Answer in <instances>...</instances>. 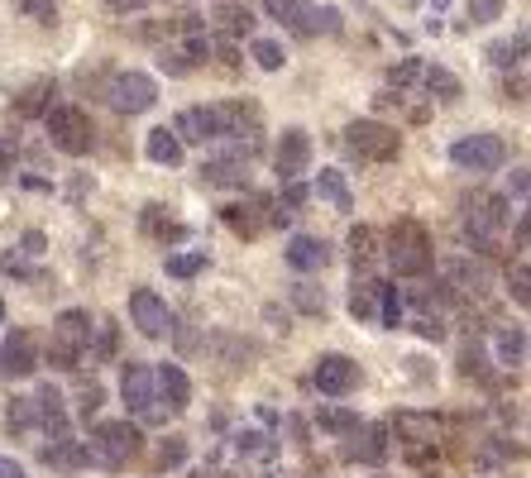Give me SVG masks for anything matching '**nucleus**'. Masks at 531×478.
Returning a JSON list of instances; mask_svg holds the SVG:
<instances>
[{"label": "nucleus", "instance_id": "nucleus-23", "mask_svg": "<svg viewBox=\"0 0 531 478\" xmlns=\"http://www.w3.org/2000/svg\"><path fill=\"white\" fill-rule=\"evenodd\" d=\"M48 469H63V474H77V469H87V445L82 440H58V445H44V455H39Z\"/></svg>", "mask_w": 531, "mask_h": 478}, {"label": "nucleus", "instance_id": "nucleus-46", "mask_svg": "<svg viewBox=\"0 0 531 478\" xmlns=\"http://www.w3.org/2000/svg\"><path fill=\"white\" fill-rule=\"evenodd\" d=\"M15 158H20V139H15V134H5V130H0V177H10V173H15Z\"/></svg>", "mask_w": 531, "mask_h": 478}, {"label": "nucleus", "instance_id": "nucleus-51", "mask_svg": "<svg viewBox=\"0 0 531 478\" xmlns=\"http://www.w3.org/2000/svg\"><path fill=\"white\" fill-rule=\"evenodd\" d=\"M0 478H24V464L10 455H0Z\"/></svg>", "mask_w": 531, "mask_h": 478}, {"label": "nucleus", "instance_id": "nucleus-50", "mask_svg": "<svg viewBox=\"0 0 531 478\" xmlns=\"http://www.w3.org/2000/svg\"><path fill=\"white\" fill-rule=\"evenodd\" d=\"M24 254H29V259H39V254H44V235H39V230H29V235H24V244H20Z\"/></svg>", "mask_w": 531, "mask_h": 478}, {"label": "nucleus", "instance_id": "nucleus-27", "mask_svg": "<svg viewBox=\"0 0 531 478\" xmlns=\"http://www.w3.org/2000/svg\"><path fill=\"white\" fill-rule=\"evenodd\" d=\"M378 287L374 278H354V292H350V316L354 321H378Z\"/></svg>", "mask_w": 531, "mask_h": 478}, {"label": "nucleus", "instance_id": "nucleus-11", "mask_svg": "<svg viewBox=\"0 0 531 478\" xmlns=\"http://www.w3.org/2000/svg\"><path fill=\"white\" fill-rule=\"evenodd\" d=\"M130 321L139 326L144 340H163V335L173 330V311H168V302L158 297L154 287H134L130 292Z\"/></svg>", "mask_w": 531, "mask_h": 478}, {"label": "nucleus", "instance_id": "nucleus-52", "mask_svg": "<svg viewBox=\"0 0 531 478\" xmlns=\"http://www.w3.org/2000/svg\"><path fill=\"white\" fill-rule=\"evenodd\" d=\"M106 5H111L115 15H130V10H144L149 0H106Z\"/></svg>", "mask_w": 531, "mask_h": 478}, {"label": "nucleus", "instance_id": "nucleus-18", "mask_svg": "<svg viewBox=\"0 0 531 478\" xmlns=\"http://www.w3.org/2000/svg\"><path fill=\"white\" fill-rule=\"evenodd\" d=\"M173 134L182 144H211V139H221V130H216V106H187L173 120Z\"/></svg>", "mask_w": 531, "mask_h": 478}, {"label": "nucleus", "instance_id": "nucleus-29", "mask_svg": "<svg viewBox=\"0 0 531 478\" xmlns=\"http://www.w3.org/2000/svg\"><path fill=\"white\" fill-rule=\"evenodd\" d=\"M316 426H321L326 435H350V431H359L364 421H359V412H350V407L331 402V407H321V412H316Z\"/></svg>", "mask_w": 531, "mask_h": 478}, {"label": "nucleus", "instance_id": "nucleus-45", "mask_svg": "<svg viewBox=\"0 0 531 478\" xmlns=\"http://www.w3.org/2000/svg\"><path fill=\"white\" fill-rule=\"evenodd\" d=\"M235 440H240V450H249V455H259V459H268L273 450H278V445H273L264 431H240Z\"/></svg>", "mask_w": 531, "mask_h": 478}, {"label": "nucleus", "instance_id": "nucleus-3", "mask_svg": "<svg viewBox=\"0 0 531 478\" xmlns=\"http://www.w3.org/2000/svg\"><path fill=\"white\" fill-rule=\"evenodd\" d=\"M139 440H144V435H139L134 421H106V426H96L87 440V464L120 474V469L139 455Z\"/></svg>", "mask_w": 531, "mask_h": 478}, {"label": "nucleus", "instance_id": "nucleus-55", "mask_svg": "<svg viewBox=\"0 0 531 478\" xmlns=\"http://www.w3.org/2000/svg\"><path fill=\"white\" fill-rule=\"evenodd\" d=\"M431 5H436V10H445V5H450V0H431Z\"/></svg>", "mask_w": 531, "mask_h": 478}, {"label": "nucleus", "instance_id": "nucleus-41", "mask_svg": "<svg viewBox=\"0 0 531 478\" xmlns=\"http://www.w3.org/2000/svg\"><path fill=\"white\" fill-rule=\"evenodd\" d=\"M144 225H149L154 235H163V239H182V235H187L177 220H168V225H163V206H144Z\"/></svg>", "mask_w": 531, "mask_h": 478}, {"label": "nucleus", "instance_id": "nucleus-48", "mask_svg": "<svg viewBox=\"0 0 531 478\" xmlns=\"http://www.w3.org/2000/svg\"><path fill=\"white\" fill-rule=\"evenodd\" d=\"M307 196H311V187H302V182H283V206H278V211H288V216H292Z\"/></svg>", "mask_w": 531, "mask_h": 478}, {"label": "nucleus", "instance_id": "nucleus-28", "mask_svg": "<svg viewBox=\"0 0 531 478\" xmlns=\"http://www.w3.org/2000/svg\"><path fill=\"white\" fill-rule=\"evenodd\" d=\"M421 87L431 91L436 101H460V96H465L460 77H455V72H445V67H421Z\"/></svg>", "mask_w": 531, "mask_h": 478}, {"label": "nucleus", "instance_id": "nucleus-2", "mask_svg": "<svg viewBox=\"0 0 531 478\" xmlns=\"http://www.w3.org/2000/svg\"><path fill=\"white\" fill-rule=\"evenodd\" d=\"M264 15L278 20L283 29H292L297 39H311V34H340V10L335 5H311V0H264Z\"/></svg>", "mask_w": 531, "mask_h": 478}, {"label": "nucleus", "instance_id": "nucleus-56", "mask_svg": "<svg viewBox=\"0 0 531 478\" xmlns=\"http://www.w3.org/2000/svg\"><path fill=\"white\" fill-rule=\"evenodd\" d=\"M0 326H5V302H0Z\"/></svg>", "mask_w": 531, "mask_h": 478}, {"label": "nucleus", "instance_id": "nucleus-12", "mask_svg": "<svg viewBox=\"0 0 531 478\" xmlns=\"http://www.w3.org/2000/svg\"><path fill=\"white\" fill-rule=\"evenodd\" d=\"M307 168H311V134L302 125H292V130H283L278 149H273V173H278V182H302Z\"/></svg>", "mask_w": 531, "mask_h": 478}, {"label": "nucleus", "instance_id": "nucleus-20", "mask_svg": "<svg viewBox=\"0 0 531 478\" xmlns=\"http://www.w3.org/2000/svg\"><path fill=\"white\" fill-rule=\"evenodd\" d=\"M201 182L206 187H249V163L244 158H211V163H201Z\"/></svg>", "mask_w": 531, "mask_h": 478}, {"label": "nucleus", "instance_id": "nucleus-42", "mask_svg": "<svg viewBox=\"0 0 531 478\" xmlns=\"http://www.w3.org/2000/svg\"><path fill=\"white\" fill-rule=\"evenodd\" d=\"M187 459V440L182 435H168L163 445H158V469H177Z\"/></svg>", "mask_w": 531, "mask_h": 478}, {"label": "nucleus", "instance_id": "nucleus-39", "mask_svg": "<svg viewBox=\"0 0 531 478\" xmlns=\"http://www.w3.org/2000/svg\"><path fill=\"white\" fill-rule=\"evenodd\" d=\"M20 15H29L34 24H53L58 20V0H15Z\"/></svg>", "mask_w": 531, "mask_h": 478}, {"label": "nucleus", "instance_id": "nucleus-15", "mask_svg": "<svg viewBox=\"0 0 531 478\" xmlns=\"http://www.w3.org/2000/svg\"><path fill=\"white\" fill-rule=\"evenodd\" d=\"M388 426H378V421H369V426H359V431H350V440H345V459L350 464H369V469H378L383 459H388V450H393V440H388Z\"/></svg>", "mask_w": 531, "mask_h": 478}, {"label": "nucleus", "instance_id": "nucleus-30", "mask_svg": "<svg viewBox=\"0 0 531 478\" xmlns=\"http://www.w3.org/2000/svg\"><path fill=\"white\" fill-rule=\"evenodd\" d=\"M254 211H259V201H254V206H240V201H230V206H225V211H221V220H225V225H230V230H235V235L254 239V235H259V230H264V220L254 216Z\"/></svg>", "mask_w": 531, "mask_h": 478}, {"label": "nucleus", "instance_id": "nucleus-43", "mask_svg": "<svg viewBox=\"0 0 531 478\" xmlns=\"http://www.w3.org/2000/svg\"><path fill=\"white\" fill-rule=\"evenodd\" d=\"M158 63H163V72H168V77H187V72H192V63H187V53H182L177 44H168V48H163V53H158Z\"/></svg>", "mask_w": 531, "mask_h": 478}, {"label": "nucleus", "instance_id": "nucleus-33", "mask_svg": "<svg viewBox=\"0 0 531 478\" xmlns=\"http://www.w3.org/2000/svg\"><path fill=\"white\" fill-rule=\"evenodd\" d=\"M402 316H407V306H402L398 287H378V321H383L388 330H398Z\"/></svg>", "mask_w": 531, "mask_h": 478}, {"label": "nucleus", "instance_id": "nucleus-7", "mask_svg": "<svg viewBox=\"0 0 531 478\" xmlns=\"http://www.w3.org/2000/svg\"><path fill=\"white\" fill-rule=\"evenodd\" d=\"M120 392H125V407H130L144 426H158V421L168 416V407H163V397H158V383H154V369H149V364L130 359V364H125V373H120Z\"/></svg>", "mask_w": 531, "mask_h": 478}, {"label": "nucleus", "instance_id": "nucleus-21", "mask_svg": "<svg viewBox=\"0 0 531 478\" xmlns=\"http://www.w3.org/2000/svg\"><path fill=\"white\" fill-rule=\"evenodd\" d=\"M311 192L321 196V201H331L335 211H354L350 182H345V173H340V168H321V173H316V187H311Z\"/></svg>", "mask_w": 531, "mask_h": 478}, {"label": "nucleus", "instance_id": "nucleus-6", "mask_svg": "<svg viewBox=\"0 0 531 478\" xmlns=\"http://www.w3.org/2000/svg\"><path fill=\"white\" fill-rule=\"evenodd\" d=\"M345 149L359 158V163H393L402 153V134L383 120H350L345 125Z\"/></svg>", "mask_w": 531, "mask_h": 478}, {"label": "nucleus", "instance_id": "nucleus-13", "mask_svg": "<svg viewBox=\"0 0 531 478\" xmlns=\"http://www.w3.org/2000/svg\"><path fill=\"white\" fill-rule=\"evenodd\" d=\"M311 383L321 388V397H350L359 388V364L350 354H321L311 369Z\"/></svg>", "mask_w": 531, "mask_h": 478}, {"label": "nucleus", "instance_id": "nucleus-22", "mask_svg": "<svg viewBox=\"0 0 531 478\" xmlns=\"http://www.w3.org/2000/svg\"><path fill=\"white\" fill-rule=\"evenodd\" d=\"M5 431H10V440H24V435L39 431V402L34 397H15L5 407Z\"/></svg>", "mask_w": 531, "mask_h": 478}, {"label": "nucleus", "instance_id": "nucleus-9", "mask_svg": "<svg viewBox=\"0 0 531 478\" xmlns=\"http://www.w3.org/2000/svg\"><path fill=\"white\" fill-rule=\"evenodd\" d=\"M450 163L465 168V173H474V177L498 173V168L508 163V144H503L498 134H465V139L450 149Z\"/></svg>", "mask_w": 531, "mask_h": 478}, {"label": "nucleus", "instance_id": "nucleus-5", "mask_svg": "<svg viewBox=\"0 0 531 478\" xmlns=\"http://www.w3.org/2000/svg\"><path fill=\"white\" fill-rule=\"evenodd\" d=\"M44 130H48V144L58 153H67V158H82V153H91V144H96L91 115L82 106H48Z\"/></svg>", "mask_w": 531, "mask_h": 478}, {"label": "nucleus", "instance_id": "nucleus-35", "mask_svg": "<svg viewBox=\"0 0 531 478\" xmlns=\"http://www.w3.org/2000/svg\"><path fill=\"white\" fill-rule=\"evenodd\" d=\"M292 306L307 316H326V292L316 283H292Z\"/></svg>", "mask_w": 531, "mask_h": 478}, {"label": "nucleus", "instance_id": "nucleus-37", "mask_svg": "<svg viewBox=\"0 0 531 478\" xmlns=\"http://www.w3.org/2000/svg\"><path fill=\"white\" fill-rule=\"evenodd\" d=\"M421 67H426L421 58H402V63L393 67V72H388V82L398 87V96H402L407 87H417V82H421Z\"/></svg>", "mask_w": 531, "mask_h": 478}, {"label": "nucleus", "instance_id": "nucleus-54", "mask_svg": "<svg viewBox=\"0 0 531 478\" xmlns=\"http://www.w3.org/2000/svg\"><path fill=\"white\" fill-rule=\"evenodd\" d=\"M527 239H531V225H527V216L517 220V249H527Z\"/></svg>", "mask_w": 531, "mask_h": 478}, {"label": "nucleus", "instance_id": "nucleus-4", "mask_svg": "<svg viewBox=\"0 0 531 478\" xmlns=\"http://www.w3.org/2000/svg\"><path fill=\"white\" fill-rule=\"evenodd\" d=\"M91 335H96L91 311H82V306L63 311V316L53 321V340H48V359H53V369H63V373L77 369V364H82V354L91 349Z\"/></svg>", "mask_w": 531, "mask_h": 478}, {"label": "nucleus", "instance_id": "nucleus-31", "mask_svg": "<svg viewBox=\"0 0 531 478\" xmlns=\"http://www.w3.org/2000/svg\"><path fill=\"white\" fill-rule=\"evenodd\" d=\"M522 58H527V29H517L512 39H498L488 48V63L493 67H522Z\"/></svg>", "mask_w": 531, "mask_h": 478}, {"label": "nucleus", "instance_id": "nucleus-38", "mask_svg": "<svg viewBox=\"0 0 531 478\" xmlns=\"http://www.w3.org/2000/svg\"><path fill=\"white\" fill-rule=\"evenodd\" d=\"M249 53H254V63L264 67V72H278V67H283V44H273V39H254Z\"/></svg>", "mask_w": 531, "mask_h": 478}, {"label": "nucleus", "instance_id": "nucleus-25", "mask_svg": "<svg viewBox=\"0 0 531 478\" xmlns=\"http://www.w3.org/2000/svg\"><path fill=\"white\" fill-rule=\"evenodd\" d=\"M498 364H503V369H522V364H527V330L522 326L498 330Z\"/></svg>", "mask_w": 531, "mask_h": 478}, {"label": "nucleus", "instance_id": "nucleus-26", "mask_svg": "<svg viewBox=\"0 0 531 478\" xmlns=\"http://www.w3.org/2000/svg\"><path fill=\"white\" fill-rule=\"evenodd\" d=\"M53 96H58V82H53V77H39V82H29V87H24V96H20V115L24 120H34V115H44L48 106H53Z\"/></svg>", "mask_w": 531, "mask_h": 478}, {"label": "nucleus", "instance_id": "nucleus-32", "mask_svg": "<svg viewBox=\"0 0 531 478\" xmlns=\"http://www.w3.org/2000/svg\"><path fill=\"white\" fill-rule=\"evenodd\" d=\"M163 268H168V278H197L201 268H206V249H177V254H168L163 259Z\"/></svg>", "mask_w": 531, "mask_h": 478}, {"label": "nucleus", "instance_id": "nucleus-53", "mask_svg": "<svg viewBox=\"0 0 531 478\" xmlns=\"http://www.w3.org/2000/svg\"><path fill=\"white\" fill-rule=\"evenodd\" d=\"M508 192L517 196V201H522V196H527V173H522V168H517V173H512V182H508Z\"/></svg>", "mask_w": 531, "mask_h": 478}, {"label": "nucleus", "instance_id": "nucleus-36", "mask_svg": "<svg viewBox=\"0 0 531 478\" xmlns=\"http://www.w3.org/2000/svg\"><path fill=\"white\" fill-rule=\"evenodd\" d=\"M374 244H378V235L369 230V225H354V230H350V259H354V268H364V263L374 259Z\"/></svg>", "mask_w": 531, "mask_h": 478}, {"label": "nucleus", "instance_id": "nucleus-49", "mask_svg": "<svg viewBox=\"0 0 531 478\" xmlns=\"http://www.w3.org/2000/svg\"><path fill=\"white\" fill-rule=\"evenodd\" d=\"M96 330H101V340H96V354H101V359H111V354H115V321H96Z\"/></svg>", "mask_w": 531, "mask_h": 478}, {"label": "nucleus", "instance_id": "nucleus-14", "mask_svg": "<svg viewBox=\"0 0 531 478\" xmlns=\"http://www.w3.org/2000/svg\"><path fill=\"white\" fill-rule=\"evenodd\" d=\"M34 369H39V340H34V330L15 326L0 345V373L5 378H29Z\"/></svg>", "mask_w": 531, "mask_h": 478}, {"label": "nucleus", "instance_id": "nucleus-24", "mask_svg": "<svg viewBox=\"0 0 531 478\" xmlns=\"http://www.w3.org/2000/svg\"><path fill=\"white\" fill-rule=\"evenodd\" d=\"M144 153L154 158L158 168H177V163H182V139H177L168 125H158V130H149V139H144Z\"/></svg>", "mask_w": 531, "mask_h": 478}, {"label": "nucleus", "instance_id": "nucleus-8", "mask_svg": "<svg viewBox=\"0 0 531 478\" xmlns=\"http://www.w3.org/2000/svg\"><path fill=\"white\" fill-rule=\"evenodd\" d=\"M503 225H508V201H503V196H479V201H469L465 239L479 249V254H493V249H498Z\"/></svg>", "mask_w": 531, "mask_h": 478}, {"label": "nucleus", "instance_id": "nucleus-10", "mask_svg": "<svg viewBox=\"0 0 531 478\" xmlns=\"http://www.w3.org/2000/svg\"><path fill=\"white\" fill-rule=\"evenodd\" d=\"M106 96H111V106L120 110V115H144V110H154V101H158V82L149 72H134L130 67V72H115Z\"/></svg>", "mask_w": 531, "mask_h": 478}, {"label": "nucleus", "instance_id": "nucleus-16", "mask_svg": "<svg viewBox=\"0 0 531 478\" xmlns=\"http://www.w3.org/2000/svg\"><path fill=\"white\" fill-rule=\"evenodd\" d=\"M283 259H288L292 273H321V268L331 263V244L316 235H292L288 249H283Z\"/></svg>", "mask_w": 531, "mask_h": 478}, {"label": "nucleus", "instance_id": "nucleus-40", "mask_svg": "<svg viewBox=\"0 0 531 478\" xmlns=\"http://www.w3.org/2000/svg\"><path fill=\"white\" fill-rule=\"evenodd\" d=\"M508 292H512V302L522 306V311H527V306H531V273H527V263H517V268H512Z\"/></svg>", "mask_w": 531, "mask_h": 478}, {"label": "nucleus", "instance_id": "nucleus-17", "mask_svg": "<svg viewBox=\"0 0 531 478\" xmlns=\"http://www.w3.org/2000/svg\"><path fill=\"white\" fill-rule=\"evenodd\" d=\"M393 431H398V440L412 455H421V450H431V445L441 440V421H436V416H421V412H398Z\"/></svg>", "mask_w": 531, "mask_h": 478}, {"label": "nucleus", "instance_id": "nucleus-34", "mask_svg": "<svg viewBox=\"0 0 531 478\" xmlns=\"http://www.w3.org/2000/svg\"><path fill=\"white\" fill-rule=\"evenodd\" d=\"M216 24H221L225 34H249V29H254V10H249V5H221V10H216Z\"/></svg>", "mask_w": 531, "mask_h": 478}, {"label": "nucleus", "instance_id": "nucleus-47", "mask_svg": "<svg viewBox=\"0 0 531 478\" xmlns=\"http://www.w3.org/2000/svg\"><path fill=\"white\" fill-rule=\"evenodd\" d=\"M503 5H508V0H474V5H469V24L498 20V15H503Z\"/></svg>", "mask_w": 531, "mask_h": 478}, {"label": "nucleus", "instance_id": "nucleus-44", "mask_svg": "<svg viewBox=\"0 0 531 478\" xmlns=\"http://www.w3.org/2000/svg\"><path fill=\"white\" fill-rule=\"evenodd\" d=\"M101 402H106V388H101V383H87V388L77 392V412L87 416V421L101 412Z\"/></svg>", "mask_w": 531, "mask_h": 478}, {"label": "nucleus", "instance_id": "nucleus-19", "mask_svg": "<svg viewBox=\"0 0 531 478\" xmlns=\"http://www.w3.org/2000/svg\"><path fill=\"white\" fill-rule=\"evenodd\" d=\"M154 383H158V397H163L168 412H187V407H192V383H187V373L177 369V364H158Z\"/></svg>", "mask_w": 531, "mask_h": 478}, {"label": "nucleus", "instance_id": "nucleus-1", "mask_svg": "<svg viewBox=\"0 0 531 478\" xmlns=\"http://www.w3.org/2000/svg\"><path fill=\"white\" fill-rule=\"evenodd\" d=\"M431 259H436V249H431V235H426L421 220L407 216L388 230V263H393L398 278H421V273H431Z\"/></svg>", "mask_w": 531, "mask_h": 478}]
</instances>
